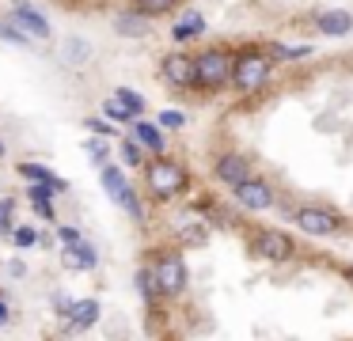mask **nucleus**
<instances>
[{
    "mask_svg": "<svg viewBox=\"0 0 353 341\" xmlns=\"http://www.w3.org/2000/svg\"><path fill=\"white\" fill-rule=\"evenodd\" d=\"M232 68H236V61H232L228 53L209 50V53H201V57L194 61V80H201V83H224L232 76Z\"/></svg>",
    "mask_w": 353,
    "mask_h": 341,
    "instance_id": "1",
    "label": "nucleus"
},
{
    "mask_svg": "<svg viewBox=\"0 0 353 341\" xmlns=\"http://www.w3.org/2000/svg\"><path fill=\"white\" fill-rule=\"evenodd\" d=\"M266 72H270V57H266V53H243V57H236L232 80H236L243 91H251V87H259V83L266 80Z\"/></svg>",
    "mask_w": 353,
    "mask_h": 341,
    "instance_id": "2",
    "label": "nucleus"
},
{
    "mask_svg": "<svg viewBox=\"0 0 353 341\" xmlns=\"http://www.w3.org/2000/svg\"><path fill=\"white\" fill-rule=\"evenodd\" d=\"M183 182H186V174H183V167H175V163H156L152 171H148V186H152L156 197L179 194V189H183Z\"/></svg>",
    "mask_w": 353,
    "mask_h": 341,
    "instance_id": "3",
    "label": "nucleus"
},
{
    "mask_svg": "<svg viewBox=\"0 0 353 341\" xmlns=\"http://www.w3.org/2000/svg\"><path fill=\"white\" fill-rule=\"evenodd\" d=\"M296 224H300V231H307V235H334L338 227H342V220L330 209H300Z\"/></svg>",
    "mask_w": 353,
    "mask_h": 341,
    "instance_id": "4",
    "label": "nucleus"
},
{
    "mask_svg": "<svg viewBox=\"0 0 353 341\" xmlns=\"http://www.w3.org/2000/svg\"><path fill=\"white\" fill-rule=\"evenodd\" d=\"M12 23H16L19 30H23L27 38H50V23L42 12H34L31 4H16V15H12Z\"/></svg>",
    "mask_w": 353,
    "mask_h": 341,
    "instance_id": "5",
    "label": "nucleus"
},
{
    "mask_svg": "<svg viewBox=\"0 0 353 341\" xmlns=\"http://www.w3.org/2000/svg\"><path fill=\"white\" fill-rule=\"evenodd\" d=\"M156 285H160V292H183V285H186V269H183V262L179 258H163L160 265H156Z\"/></svg>",
    "mask_w": 353,
    "mask_h": 341,
    "instance_id": "6",
    "label": "nucleus"
},
{
    "mask_svg": "<svg viewBox=\"0 0 353 341\" xmlns=\"http://www.w3.org/2000/svg\"><path fill=\"white\" fill-rule=\"evenodd\" d=\"M236 201L243 205V209H266V205L274 201V194H270V186H266V182L247 178L243 186H236Z\"/></svg>",
    "mask_w": 353,
    "mask_h": 341,
    "instance_id": "7",
    "label": "nucleus"
},
{
    "mask_svg": "<svg viewBox=\"0 0 353 341\" xmlns=\"http://www.w3.org/2000/svg\"><path fill=\"white\" fill-rule=\"evenodd\" d=\"M289 250H292V242L285 231H262L259 235V254L266 258V262H285Z\"/></svg>",
    "mask_w": 353,
    "mask_h": 341,
    "instance_id": "8",
    "label": "nucleus"
},
{
    "mask_svg": "<svg viewBox=\"0 0 353 341\" xmlns=\"http://www.w3.org/2000/svg\"><path fill=\"white\" fill-rule=\"evenodd\" d=\"M216 178L228 182V186H243L247 182V163L239 156H221L216 159Z\"/></svg>",
    "mask_w": 353,
    "mask_h": 341,
    "instance_id": "9",
    "label": "nucleus"
},
{
    "mask_svg": "<svg viewBox=\"0 0 353 341\" xmlns=\"http://www.w3.org/2000/svg\"><path fill=\"white\" fill-rule=\"evenodd\" d=\"M163 76H168L171 83H179V87H183V83L194 80V61L183 57V53H171V57L163 61Z\"/></svg>",
    "mask_w": 353,
    "mask_h": 341,
    "instance_id": "10",
    "label": "nucleus"
},
{
    "mask_svg": "<svg viewBox=\"0 0 353 341\" xmlns=\"http://www.w3.org/2000/svg\"><path fill=\"white\" fill-rule=\"evenodd\" d=\"M95 318H99V303H95V300H80V303H72V311H69L72 330H92Z\"/></svg>",
    "mask_w": 353,
    "mask_h": 341,
    "instance_id": "11",
    "label": "nucleus"
},
{
    "mask_svg": "<svg viewBox=\"0 0 353 341\" xmlns=\"http://www.w3.org/2000/svg\"><path fill=\"white\" fill-rule=\"evenodd\" d=\"M19 174H23L27 182H42V186H50L54 194H61V189H65V178H54L42 163H23V167H19Z\"/></svg>",
    "mask_w": 353,
    "mask_h": 341,
    "instance_id": "12",
    "label": "nucleus"
},
{
    "mask_svg": "<svg viewBox=\"0 0 353 341\" xmlns=\"http://www.w3.org/2000/svg\"><path fill=\"white\" fill-rule=\"evenodd\" d=\"M103 186H107V194L114 197L118 205H122L125 197L133 194V189H130V182L122 178V171H118V167H103Z\"/></svg>",
    "mask_w": 353,
    "mask_h": 341,
    "instance_id": "13",
    "label": "nucleus"
},
{
    "mask_svg": "<svg viewBox=\"0 0 353 341\" xmlns=\"http://www.w3.org/2000/svg\"><path fill=\"white\" fill-rule=\"evenodd\" d=\"M350 27H353L350 12H327V15H319V30H323V34H345Z\"/></svg>",
    "mask_w": 353,
    "mask_h": 341,
    "instance_id": "14",
    "label": "nucleus"
},
{
    "mask_svg": "<svg viewBox=\"0 0 353 341\" xmlns=\"http://www.w3.org/2000/svg\"><path fill=\"white\" fill-rule=\"evenodd\" d=\"M114 30L118 34H130V38H137V34H148V19L145 15H122V19H114Z\"/></svg>",
    "mask_w": 353,
    "mask_h": 341,
    "instance_id": "15",
    "label": "nucleus"
},
{
    "mask_svg": "<svg viewBox=\"0 0 353 341\" xmlns=\"http://www.w3.org/2000/svg\"><path fill=\"white\" fill-rule=\"evenodd\" d=\"M69 265L72 269H92L95 265V247H88V242H77V247H69Z\"/></svg>",
    "mask_w": 353,
    "mask_h": 341,
    "instance_id": "16",
    "label": "nucleus"
},
{
    "mask_svg": "<svg viewBox=\"0 0 353 341\" xmlns=\"http://www.w3.org/2000/svg\"><path fill=\"white\" fill-rule=\"evenodd\" d=\"M133 136H137L145 148H152V152H160L163 148V136H160V129L156 125H148V121H137V129H133Z\"/></svg>",
    "mask_w": 353,
    "mask_h": 341,
    "instance_id": "17",
    "label": "nucleus"
},
{
    "mask_svg": "<svg viewBox=\"0 0 353 341\" xmlns=\"http://www.w3.org/2000/svg\"><path fill=\"white\" fill-rule=\"evenodd\" d=\"M114 99H118V103H122L130 114H141V110H145V99L133 95V91H125V87H122V91H114Z\"/></svg>",
    "mask_w": 353,
    "mask_h": 341,
    "instance_id": "18",
    "label": "nucleus"
},
{
    "mask_svg": "<svg viewBox=\"0 0 353 341\" xmlns=\"http://www.w3.org/2000/svg\"><path fill=\"white\" fill-rule=\"evenodd\" d=\"M65 45H69V50H65V57H69L72 65H80V61H88V42H84V38H69Z\"/></svg>",
    "mask_w": 353,
    "mask_h": 341,
    "instance_id": "19",
    "label": "nucleus"
},
{
    "mask_svg": "<svg viewBox=\"0 0 353 341\" xmlns=\"http://www.w3.org/2000/svg\"><path fill=\"white\" fill-rule=\"evenodd\" d=\"M201 27H205V23H201L198 15H186L183 23H175V38H190V34H198Z\"/></svg>",
    "mask_w": 353,
    "mask_h": 341,
    "instance_id": "20",
    "label": "nucleus"
},
{
    "mask_svg": "<svg viewBox=\"0 0 353 341\" xmlns=\"http://www.w3.org/2000/svg\"><path fill=\"white\" fill-rule=\"evenodd\" d=\"M137 288H141V296H145V300H152V296L160 292V285H156V277H152L148 269L137 273Z\"/></svg>",
    "mask_w": 353,
    "mask_h": 341,
    "instance_id": "21",
    "label": "nucleus"
},
{
    "mask_svg": "<svg viewBox=\"0 0 353 341\" xmlns=\"http://www.w3.org/2000/svg\"><path fill=\"white\" fill-rule=\"evenodd\" d=\"M171 4H175V0H137V12L141 15H160V12H168Z\"/></svg>",
    "mask_w": 353,
    "mask_h": 341,
    "instance_id": "22",
    "label": "nucleus"
},
{
    "mask_svg": "<svg viewBox=\"0 0 353 341\" xmlns=\"http://www.w3.org/2000/svg\"><path fill=\"white\" fill-rule=\"evenodd\" d=\"M103 110H107V118H114V121H125V118H133V114H130V110H125V106H122V103H118V99H114V95H110V99H107V103H103Z\"/></svg>",
    "mask_w": 353,
    "mask_h": 341,
    "instance_id": "23",
    "label": "nucleus"
},
{
    "mask_svg": "<svg viewBox=\"0 0 353 341\" xmlns=\"http://www.w3.org/2000/svg\"><path fill=\"white\" fill-rule=\"evenodd\" d=\"M0 38H8V42H16V45H27V42H31V38H27L23 30L16 27V23H4V27H0Z\"/></svg>",
    "mask_w": 353,
    "mask_h": 341,
    "instance_id": "24",
    "label": "nucleus"
},
{
    "mask_svg": "<svg viewBox=\"0 0 353 341\" xmlns=\"http://www.w3.org/2000/svg\"><path fill=\"white\" fill-rule=\"evenodd\" d=\"M12 239H16V247H34V242H39V231H34V227H16Z\"/></svg>",
    "mask_w": 353,
    "mask_h": 341,
    "instance_id": "25",
    "label": "nucleus"
},
{
    "mask_svg": "<svg viewBox=\"0 0 353 341\" xmlns=\"http://www.w3.org/2000/svg\"><path fill=\"white\" fill-rule=\"evenodd\" d=\"M84 152H88V156H95V159H107V144H103V141H84Z\"/></svg>",
    "mask_w": 353,
    "mask_h": 341,
    "instance_id": "26",
    "label": "nucleus"
},
{
    "mask_svg": "<svg viewBox=\"0 0 353 341\" xmlns=\"http://www.w3.org/2000/svg\"><path fill=\"white\" fill-rule=\"evenodd\" d=\"M122 159H125L130 167H137V163H141V148H137V144H122Z\"/></svg>",
    "mask_w": 353,
    "mask_h": 341,
    "instance_id": "27",
    "label": "nucleus"
},
{
    "mask_svg": "<svg viewBox=\"0 0 353 341\" xmlns=\"http://www.w3.org/2000/svg\"><path fill=\"white\" fill-rule=\"evenodd\" d=\"M57 239H61L65 247H77V242H80V231H77V227H61V231H57Z\"/></svg>",
    "mask_w": 353,
    "mask_h": 341,
    "instance_id": "28",
    "label": "nucleus"
},
{
    "mask_svg": "<svg viewBox=\"0 0 353 341\" xmlns=\"http://www.w3.org/2000/svg\"><path fill=\"white\" fill-rule=\"evenodd\" d=\"M12 224V201H0V231H8Z\"/></svg>",
    "mask_w": 353,
    "mask_h": 341,
    "instance_id": "29",
    "label": "nucleus"
},
{
    "mask_svg": "<svg viewBox=\"0 0 353 341\" xmlns=\"http://www.w3.org/2000/svg\"><path fill=\"white\" fill-rule=\"evenodd\" d=\"M163 125H171V129H175V125H183V114H175V110H163Z\"/></svg>",
    "mask_w": 353,
    "mask_h": 341,
    "instance_id": "30",
    "label": "nucleus"
},
{
    "mask_svg": "<svg viewBox=\"0 0 353 341\" xmlns=\"http://www.w3.org/2000/svg\"><path fill=\"white\" fill-rule=\"evenodd\" d=\"M0 322H8V307L4 303H0Z\"/></svg>",
    "mask_w": 353,
    "mask_h": 341,
    "instance_id": "31",
    "label": "nucleus"
}]
</instances>
